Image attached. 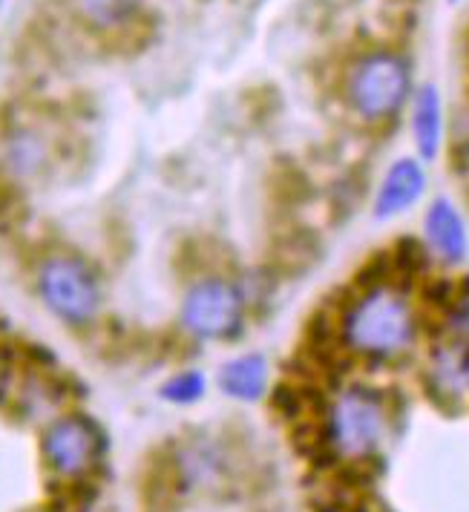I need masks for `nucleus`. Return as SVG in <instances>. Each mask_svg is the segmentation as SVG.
<instances>
[{
    "label": "nucleus",
    "instance_id": "nucleus-13",
    "mask_svg": "<svg viewBox=\"0 0 469 512\" xmlns=\"http://www.w3.org/2000/svg\"><path fill=\"white\" fill-rule=\"evenodd\" d=\"M444 328L455 346L469 349V291L458 294L455 300H449L444 314Z\"/></svg>",
    "mask_w": 469,
    "mask_h": 512
},
{
    "label": "nucleus",
    "instance_id": "nucleus-8",
    "mask_svg": "<svg viewBox=\"0 0 469 512\" xmlns=\"http://www.w3.org/2000/svg\"><path fill=\"white\" fill-rule=\"evenodd\" d=\"M423 239L429 251L446 265H458L469 256V228L464 213L446 196L429 202L423 213Z\"/></svg>",
    "mask_w": 469,
    "mask_h": 512
},
{
    "label": "nucleus",
    "instance_id": "nucleus-7",
    "mask_svg": "<svg viewBox=\"0 0 469 512\" xmlns=\"http://www.w3.org/2000/svg\"><path fill=\"white\" fill-rule=\"evenodd\" d=\"M426 193V170L421 159L412 156H400L386 167L383 179L375 190L372 199V213L377 222H389L398 219L406 210H412Z\"/></svg>",
    "mask_w": 469,
    "mask_h": 512
},
{
    "label": "nucleus",
    "instance_id": "nucleus-3",
    "mask_svg": "<svg viewBox=\"0 0 469 512\" xmlns=\"http://www.w3.org/2000/svg\"><path fill=\"white\" fill-rule=\"evenodd\" d=\"M179 323L199 343H231L248 326V294L228 274H202L182 294Z\"/></svg>",
    "mask_w": 469,
    "mask_h": 512
},
{
    "label": "nucleus",
    "instance_id": "nucleus-11",
    "mask_svg": "<svg viewBox=\"0 0 469 512\" xmlns=\"http://www.w3.org/2000/svg\"><path fill=\"white\" fill-rule=\"evenodd\" d=\"M208 392V377L199 372V369H185V372H176L167 377L159 389V395L173 406H193L199 403Z\"/></svg>",
    "mask_w": 469,
    "mask_h": 512
},
{
    "label": "nucleus",
    "instance_id": "nucleus-4",
    "mask_svg": "<svg viewBox=\"0 0 469 512\" xmlns=\"http://www.w3.org/2000/svg\"><path fill=\"white\" fill-rule=\"evenodd\" d=\"M386 403L369 386H346L337 392L323 418V438L329 449L349 464L369 461L386 438Z\"/></svg>",
    "mask_w": 469,
    "mask_h": 512
},
{
    "label": "nucleus",
    "instance_id": "nucleus-2",
    "mask_svg": "<svg viewBox=\"0 0 469 512\" xmlns=\"http://www.w3.org/2000/svg\"><path fill=\"white\" fill-rule=\"evenodd\" d=\"M35 291L55 320L81 328L95 323L104 305V288L95 268L78 254L55 251L35 268Z\"/></svg>",
    "mask_w": 469,
    "mask_h": 512
},
{
    "label": "nucleus",
    "instance_id": "nucleus-1",
    "mask_svg": "<svg viewBox=\"0 0 469 512\" xmlns=\"http://www.w3.org/2000/svg\"><path fill=\"white\" fill-rule=\"evenodd\" d=\"M337 343L360 360H398L418 340V308L398 282L357 288L337 314Z\"/></svg>",
    "mask_w": 469,
    "mask_h": 512
},
{
    "label": "nucleus",
    "instance_id": "nucleus-12",
    "mask_svg": "<svg viewBox=\"0 0 469 512\" xmlns=\"http://www.w3.org/2000/svg\"><path fill=\"white\" fill-rule=\"evenodd\" d=\"M81 15L95 26H118L130 18L133 0H78Z\"/></svg>",
    "mask_w": 469,
    "mask_h": 512
},
{
    "label": "nucleus",
    "instance_id": "nucleus-5",
    "mask_svg": "<svg viewBox=\"0 0 469 512\" xmlns=\"http://www.w3.org/2000/svg\"><path fill=\"white\" fill-rule=\"evenodd\" d=\"M409 64L392 49H372L360 55L346 75V101L363 121L398 116L409 98Z\"/></svg>",
    "mask_w": 469,
    "mask_h": 512
},
{
    "label": "nucleus",
    "instance_id": "nucleus-14",
    "mask_svg": "<svg viewBox=\"0 0 469 512\" xmlns=\"http://www.w3.org/2000/svg\"><path fill=\"white\" fill-rule=\"evenodd\" d=\"M449 3H458V0H449Z\"/></svg>",
    "mask_w": 469,
    "mask_h": 512
},
{
    "label": "nucleus",
    "instance_id": "nucleus-10",
    "mask_svg": "<svg viewBox=\"0 0 469 512\" xmlns=\"http://www.w3.org/2000/svg\"><path fill=\"white\" fill-rule=\"evenodd\" d=\"M412 139L418 147L421 162L438 159L441 147H444V104L441 93L432 84H423L415 104H412Z\"/></svg>",
    "mask_w": 469,
    "mask_h": 512
},
{
    "label": "nucleus",
    "instance_id": "nucleus-9",
    "mask_svg": "<svg viewBox=\"0 0 469 512\" xmlns=\"http://www.w3.org/2000/svg\"><path fill=\"white\" fill-rule=\"evenodd\" d=\"M216 383L236 403H259L271 386V360L262 351H239L219 366Z\"/></svg>",
    "mask_w": 469,
    "mask_h": 512
},
{
    "label": "nucleus",
    "instance_id": "nucleus-6",
    "mask_svg": "<svg viewBox=\"0 0 469 512\" xmlns=\"http://www.w3.org/2000/svg\"><path fill=\"white\" fill-rule=\"evenodd\" d=\"M44 461L58 478H84L104 452L101 429L87 415H64L52 420L44 432Z\"/></svg>",
    "mask_w": 469,
    "mask_h": 512
}]
</instances>
